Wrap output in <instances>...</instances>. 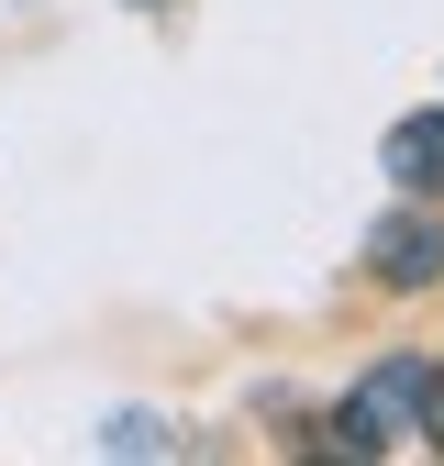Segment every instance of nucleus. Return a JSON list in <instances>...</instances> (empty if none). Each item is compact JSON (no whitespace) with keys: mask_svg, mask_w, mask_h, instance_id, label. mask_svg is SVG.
Masks as SVG:
<instances>
[{"mask_svg":"<svg viewBox=\"0 0 444 466\" xmlns=\"http://www.w3.org/2000/svg\"><path fill=\"white\" fill-rule=\"evenodd\" d=\"M422 367H367L356 378V400L333 411V455H388L400 433H422Z\"/></svg>","mask_w":444,"mask_h":466,"instance_id":"f257e3e1","label":"nucleus"},{"mask_svg":"<svg viewBox=\"0 0 444 466\" xmlns=\"http://www.w3.org/2000/svg\"><path fill=\"white\" fill-rule=\"evenodd\" d=\"M367 256H378L388 289H422V278H444V233H433L422 211H400V222H378V245H367Z\"/></svg>","mask_w":444,"mask_h":466,"instance_id":"f03ea898","label":"nucleus"},{"mask_svg":"<svg viewBox=\"0 0 444 466\" xmlns=\"http://www.w3.org/2000/svg\"><path fill=\"white\" fill-rule=\"evenodd\" d=\"M388 178L411 200H444V111H411V123L388 134Z\"/></svg>","mask_w":444,"mask_h":466,"instance_id":"7ed1b4c3","label":"nucleus"},{"mask_svg":"<svg viewBox=\"0 0 444 466\" xmlns=\"http://www.w3.org/2000/svg\"><path fill=\"white\" fill-rule=\"evenodd\" d=\"M422 433H433V444H444V378H433V389H422Z\"/></svg>","mask_w":444,"mask_h":466,"instance_id":"20e7f679","label":"nucleus"},{"mask_svg":"<svg viewBox=\"0 0 444 466\" xmlns=\"http://www.w3.org/2000/svg\"><path fill=\"white\" fill-rule=\"evenodd\" d=\"M145 12H166V0H145Z\"/></svg>","mask_w":444,"mask_h":466,"instance_id":"39448f33","label":"nucleus"}]
</instances>
